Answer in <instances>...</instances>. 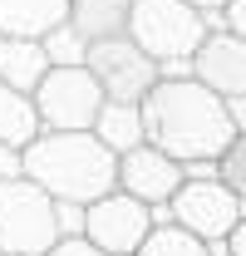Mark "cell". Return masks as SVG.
Here are the masks:
<instances>
[{
    "mask_svg": "<svg viewBox=\"0 0 246 256\" xmlns=\"http://www.w3.org/2000/svg\"><path fill=\"white\" fill-rule=\"evenodd\" d=\"M143 124L148 143L182 162H216L226 153V143L236 138V118L226 108V98L207 89L197 74H162L153 94L143 98Z\"/></svg>",
    "mask_w": 246,
    "mask_h": 256,
    "instance_id": "obj_1",
    "label": "cell"
},
{
    "mask_svg": "<svg viewBox=\"0 0 246 256\" xmlns=\"http://www.w3.org/2000/svg\"><path fill=\"white\" fill-rule=\"evenodd\" d=\"M25 178L54 202H98L118 188V153L94 128H44L25 148Z\"/></svg>",
    "mask_w": 246,
    "mask_h": 256,
    "instance_id": "obj_2",
    "label": "cell"
},
{
    "mask_svg": "<svg viewBox=\"0 0 246 256\" xmlns=\"http://www.w3.org/2000/svg\"><path fill=\"white\" fill-rule=\"evenodd\" d=\"M128 34L162 64V74H192V54L212 34V25L187 0H133Z\"/></svg>",
    "mask_w": 246,
    "mask_h": 256,
    "instance_id": "obj_3",
    "label": "cell"
},
{
    "mask_svg": "<svg viewBox=\"0 0 246 256\" xmlns=\"http://www.w3.org/2000/svg\"><path fill=\"white\" fill-rule=\"evenodd\" d=\"M60 242L54 197L34 178H0V252L5 256H44Z\"/></svg>",
    "mask_w": 246,
    "mask_h": 256,
    "instance_id": "obj_4",
    "label": "cell"
},
{
    "mask_svg": "<svg viewBox=\"0 0 246 256\" xmlns=\"http://www.w3.org/2000/svg\"><path fill=\"white\" fill-rule=\"evenodd\" d=\"M34 108L44 128H94L104 114V84L89 64H54L34 89Z\"/></svg>",
    "mask_w": 246,
    "mask_h": 256,
    "instance_id": "obj_5",
    "label": "cell"
},
{
    "mask_svg": "<svg viewBox=\"0 0 246 256\" xmlns=\"http://www.w3.org/2000/svg\"><path fill=\"white\" fill-rule=\"evenodd\" d=\"M94 79L104 84V98H123V104H143L153 94V84L162 79V64L133 40V34H108V40H94L89 60Z\"/></svg>",
    "mask_w": 246,
    "mask_h": 256,
    "instance_id": "obj_6",
    "label": "cell"
},
{
    "mask_svg": "<svg viewBox=\"0 0 246 256\" xmlns=\"http://www.w3.org/2000/svg\"><path fill=\"white\" fill-rule=\"evenodd\" d=\"M168 207H172V222H182L187 232H197L202 242H226L232 226L246 217V202L216 172L212 178H187Z\"/></svg>",
    "mask_w": 246,
    "mask_h": 256,
    "instance_id": "obj_7",
    "label": "cell"
},
{
    "mask_svg": "<svg viewBox=\"0 0 246 256\" xmlns=\"http://www.w3.org/2000/svg\"><path fill=\"white\" fill-rule=\"evenodd\" d=\"M153 232V207L133 192H104L98 202H89V217H84V236H94L108 256H133L143 246V236Z\"/></svg>",
    "mask_w": 246,
    "mask_h": 256,
    "instance_id": "obj_8",
    "label": "cell"
},
{
    "mask_svg": "<svg viewBox=\"0 0 246 256\" xmlns=\"http://www.w3.org/2000/svg\"><path fill=\"white\" fill-rule=\"evenodd\" d=\"M182 182H187V168L172 153H162L158 143H138L118 158V188L143 197L148 207H168Z\"/></svg>",
    "mask_w": 246,
    "mask_h": 256,
    "instance_id": "obj_9",
    "label": "cell"
},
{
    "mask_svg": "<svg viewBox=\"0 0 246 256\" xmlns=\"http://www.w3.org/2000/svg\"><path fill=\"white\" fill-rule=\"evenodd\" d=\"M192 74L222 98H246V34L226 30V25L212 30L192 54Z\"/></svg>",
    "mask_w": 246,
    "mask_h": 256,
    "instance_id": "obj_10",
    "label": "cell"
},
{
    "mask_svg": "<svg viewBox=\"0 0 246 256\" xmlns=\"http://www.w3.org/2000/svg\"><path fill=\"white\" fill-rule=\"evenodd\" d=\"M50 69H54V60H50L44 40H34V34H0V79L5 84L34 94Z\"/></svg>",
    "mask_w": 246,
    "mask_h": 256,
    "instance_id": "obj_11",
    "label": "cell"
},
{
    "mask_svg": "<svg viewBox=\"0 0 246 256\" xmlns=\"http://www.w3.org/2000/svg\"><path fill=\"white\" fill-rule=\"evenodd\" d=\"M69 20V0H0V34H44Z\"/></svg>",
    "mask_w": 246,
    "mask_h": 256,
    "instance_id": "obj_12",
    "label": "cell"
},
{
    "mask_svg": "<svg viewBox=\"0 0 246 256\" xmlns=\"http://www.w3.org/2000/svg\"><path fill=\"white\" fill-rule=\"evenodd\" d=\"M40 133H44V124H40L34 94H25V89H15V84L0 79V143H10V148H30Z\"/></svg>",
    "mask_w": 246,
    "mask_h": 256,
    "instance_id": "obj_13",
    "label": "cell"
},
{
    "mask_svg": "<svg viewBox=\"0 0 246 256\" xmlns=\"http://www.w3.org/2000/svg\"><path fill=\"white\" fill-rule=\"evenodd\" d=\"M94 133L114 148V153H128V148H138V143H148V124H143V104H123V98H104V114H98V124Z\"/></svg>",
    "mask_w": 246,
    "mask_h": 256,
    "instance_id": "obj_14",
    "label": "cell"
},
{
    "mask_svg": "<svg viewBox=\"0 0 246 256\" xmlns=\"http://www.w3.org/2000/svg\"><path fill=\"white\" fill-rule=\"evenodd\" d=\"M128 15H133V0H69V20L89 44L108 34H128Z\"/></svg>",
    "mask_w": 246,
    "mask_h": 256,
    "instance_id": "obj_15",
    "label": "cell"
},
{
    "mask_svg": "<svg viewBox=\"0 0 246 256\" xmlns=\"http://www.w3.org/2000/svg\"><path fill=\"white\" fill-rule=\"evenodd\" d=\"M133 256H212V246L197 236V232H187L182 222H153V232L143 236V246Z\"/></svg>",
    "mask_w": 246,
    "mask_h": 256,
    "instance_id": "obj_16",
    "label": "cell"
},
{
    "mask_svg": "<svg viewBox=\"0 0 246 256\" xmlns=\"http://www.w3.org/2000/svg\"><path fill=\"white\" fill-rule=\"evenodd\" d=\"M44 50H50L54 64H84V60H89V40L79 34L74 20H64V25H54V30L44 34Z\"/></svg>",
    "mask_w": 246,
    "mask_h": 256,
    "instance_id": "obj_17",
    "label": "cell"
},
{
    "mask_svg": "<svg viewBox=\"0 0 246 256\" xmlns=\"http://www.w3.org/2000/svg\"><path fill=\"white\" fill-rule=\"evenodd\" d=\"M216 178L246 202V133H236V138L226 143V153L216 158Z\"/></svg>",
    "mask_w": 246,
    "mask_h": 256,
    "instance_id": "obj_18",
    "label": "cell"
},
{
    "mask_svg": "<svg viewBox=\"0 0 246 256\" xmlns=\"http://www.w3.org/2000/svg\"><path fill=\"white\" fill-rule=\"evenodd\" d=\"M44 256H108V252H104V246H98L94 236L74 232V236H60V242H54V246H50Z\"/></svg>",
    "mask_w": 246,
    "mask_h": 256,
    "instance_id": "obj_19",
    "label": "cell"
},
{
    "mask_svg": "<svg viewBox=\"0 0 246 256\" xmlns=\"http://www.w3.org/2000/svg\"><path fill=\"white\" fill-rule=\"evenodd\" d=\"M54 217H60V236H74V232H84L89 202H54Z\"/></svg>",
    "mask_w": 246,
    "mask_h": 256,
    "instance_id": "obj_20",
    "label": "cell"
},
{
    "mask_svg": "<svg viewBox=\"0 0 246 256\" xmlns=\"http://www.w3.org/2000/svg\"><path fill=\"white\" fill-rule=\"evenodd\" d=\"M0 178H25V148L0 143Z\"/></svg>",
    "mask_w": 246,
    "mask_h": 256,
    "instance_id": "obj_21",
    "label": "cell"
},
{
    "mask_svg": "<svg viewBox=\"0 0 246 256\" xmlns=\"http://www.w3.org/2000/svg\"><path fill=\"white\" fill-rule=\"evenodd\" d=\"M226 30L246 34V0H232V5H226Z\"/></svg>",
    "mask_w": 246,
    "mask_h": 256,
    "instance_id": "obj_22",
    "label": "cell"
},
{
    "mask_svg": "<svg viewBox=\"0 0 246 256\" xmlns=\"http://www.w3.org/2000/svg\"><path fill=\"white\" fill-rule=\"evenodd\" d=\"M226 256H246V217L232 226V236H226Z\"/></svg>",
    "mask_w": 246,
    "mask_h": 256,
    "instance_id": "obj_23",
    "label": "cell"
},
{
    "mask_svg": "<svg viewBox=\"0 0 246 256\" xmlns=\"http://www.w3.org/2000/svg\"><path fill=\"white\" fill-rule=\"evenodd\" d=\"M187 5H197V10H202V15H212V10H226V5H232V0H187Z\"/></svg>",
    "mask_w": 246,
    "mask_h": 256,
    "instance_id": "obj_24",
    "label": "cell"
},
{
    "mask_svg": "<svg viewBox=\"0 0 246 256\" xmlns=\"http://www.w3.org/2000/svg\"><path fill=\"white\" fill-rule=\"evenodd\" d=\"M20 256H30V252H20Z\"/></svg>",
    "mask_w": 246,
    "mask_h": 256,
    "instance_id": "obj_25",
    "label": "cell"
},
{
    "mask_svg": "<svg viewBox=\"0 0 246 256\" xmlns=\"http://www.w3.org/2000/svg\"><path fill=\"white\" fill-rule=\"evenodd\" d=\"M0 256H5V252H0Z\"/></svg>",
    "mask_w": 246,
    "mask_h": 256,
    "instance_id": "obj_26",
    "label": "cell"
}]
</instances>
